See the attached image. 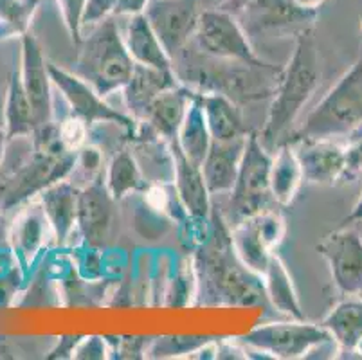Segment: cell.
Here are the masks:
<instances>
[{
	"instance_id": "e575fe53",
	"label": "cell",
	"mask_w": 362,
	"mask_h": 360,
	"mask_svg": "<svg viewBox=\"0 0 362 360\" xmlns=\"http://www.w3.org/2000/svg\"><path fill=\"white\" fill-rule=\"evenodd\" d=\"M117 0H87L83 11V18H81V31L83 29H94L98 24H101L105 18L116 13Z\"/></svg>"
},
{
	"instance_id": "f546056e",
	"label": "cell",
	"mask_w": 362,
	"mask_h": 360,
	"mask_svg": "<svg viewBox=\"0 0 362 360\" xmlns=\"http://www.w3.org/2000/svg\"><path fill=\"white\" fill-rule=\"evenodd\" d=\"M40 0H0V25L4 38L24 36L29 33L33 15Z\"/></svg>"
},
{
	"instance_id": "2e32d148",
	"label": "cell",
	"mask_w": 362,
	"mask_h": 360,
	"mask_svg": "<svg viewBox=\"0 0 362 360\" xmlns=\"http://www.w3.org/2000/svg\"><path fill=\"white\" fill-rule=\"evenodd\" d=\"M114 198L108 193L107 184L94 180L85 190H80L78 200V229L85 242L100 247L107 242L114 216Z\"/></svg>"
},
{
	"instance_id": "1f68e13d",
	"label": "cell",
	"mask_w": 362,
	"mask_h": 360,
	"mask_svg": "<svg viewBox=\"0 0 362 360\" xmlns=\"http://www.w3.org/2000/svg\"><path fill=\"white\" fill-rule=\"evenodd\" d=\"M211 342V337H159L151 341V348L148 349L150 356L159 359V356H177L182 353H193L206 348Z\"/></svg>"
},
{
	"instance_id": "7bdbcfd3",
	"label": "cell",
	"mask_w": 362,
	"mask_h": 360,
	"mask_svg": "<svg viewBox=\"0 0 362 360\" xmlns=\"http://www.w3.org/2000/svg\"><path fill=\"white\" fill-rule=\"evenodd\" d=\"M249 2H252V0H226V2H223V6H222V9L233 13V15H238V13L242 11V9L245 8Z\"/></svg>"
},
{
	"instance_id": "4fadbf2b",
	"label": "cell",
	"mask_w": 362,
	"mask_h": 360,
	"mask_svg": "<svg viewBox=\"0 0 362 360\" xmlns=\"http://www.w3.org/2000/svg\"><path fill=\"white\" fill-rule=\"evenodd\" d=\"M202 11L200 0H156L146 6L144 15L159 36L163 47L171 59H175L189 38L195 36Z\"/></svg>"
},
{
	"instance_id": "d6986e66",
	"label": "cell",
	"mask_w": 362,
	"mask_h": 360,
	"mask_svg": "<svg viewBox=\"0 0 362 360\" xmlns=\"http://www.w3.org/2000/svg\"><path fill=\"white\" fill-rule=\"evenodd\" d=\"M42 211H44L47 223L54 231L58 243H65L71 238L72 229L78 222V200L80 190L67 178L45 187L40 194Z\"/></svg>"
},
{
	"instance_id": "e0dca14e",
	"label": "cell",
	"mask_w": 362,
	"mask_h": 360,
	"mask_svg": "<svg viewBox=\"0 0 362 360\" xmlns=\"http://www.w3.org/2000/svg\"><path fill=\"white\" fill-rule=\"evenodd\" d=\"M170 153L173 158V173H175V191L180 204L192 218L207 220L211 214V193L204 180L202 166H197L186 157L179 146V141L171 139Z\"/></svg>"
},
{
	"instance_id": "ffe728a7",
	"label": "cell",
	"mask_w": 362,
	"mask_h": 360,
	"mask_svg": "<svg viewBox=\"0 0 362 360\" xmlns=\"http://www.w3.org/2000/svg\"><path fill=\"white\" fill-rule=\"evenodd\" d=\"M247 135L229 143L213 141L209 151L202 163L204 180L209 193H231L238 177L240 161H242L243 148H245Z\"/></svg>"
},
{
	"instance_id": "5b68a950",
	"label": "cell",
	"mask_w": 362,
	"mask_h": 360,
	"mask_svg": "<svg viewBox=\"0 0 362 360\" xmlns=\"http://www.w3.org/2000/svg\"><path fill=\"white\" fill-rule=\"evenodd\" d=\"M362 123V54L292 132L288 143L301 139H334Z\"/></svg>"
},
{
	"instance_id": "f35d334b",
	"label": "cell",
	"mask_w": 362,
	"mask_h": 360,
	"mask_svg": "<svg viewBox=\"0 0 362 360\" xmlns=\"http://www.w3.org/2000/svg\"><path fill=\"white\" fill-rule=\"evenodd\" d=\"M117 342L121 348H117V353H123L121 356H128V359H137V353H143L144 346L148 344L144 337H117Z\"/></svg>"
},
{
	"instance_id": "f6af8a7d",
	"label": "cell",
	"mask_w": 362,
	"mask_h": 360,
	"mask_svg": "<svg viewBox=\"0 0 362 360\" xmlns=\"http://www.w3.org/2000/svg\"><path fill=\"white\" fill-rule=\"evenodd\" d=\"M296 2H299L301 6H305V8H314V9H319V6L325 2V0H296Z\"/></svg>"
},
{
	"instance_id": "30bf717a",
	"label": "cell",
	"mask_w": 362,
	"mask_h": 360,
	"mask_svg": "<svg viewBox=\"0 0 362 360\" xmlns=\"http://www.w3.org/2000/svg\"><path fill=\"white\" fill-rule=\"evenodd\" d=\"M49 72H51L52 85L64 94L65 101L69 103L72 117L81 119L87 127H94L96 123L119 124L130 137H136V119L112 108L103 95L98 94L80 76L56 67L54 64H49Z\"/></svg>"
},
{
	"instance_id": "74e56055",
	"label": "cell",
	"mask_w": 362,
	"mask_h": 360,
	"mask_svg": "<svg viewBox=\"0 0 362 360\" xmlns=\"http://www.w3.org/2000/svg\"><path fill=\"white\" fill-rule=\"evenodd\" d=\"M81 339H83L81 335L62 337L60 341H58V346L49 355V359H71V356H74V352L78 348V344L81 342Z\"/></svg>"
},
{
	"instance_id": "83f0119b",
	"label": "cell",
	"mask_w": 362,
	"mask_h": 360,
	"mask_svg": "<svg viewBox=\"0 0 362 360\" xmlns=\"http://www.w3.org/2000/svg\"><path fill=\"white\" fill-rule=\"evenodd\" d=\"M177 141H179L180 150L186 153V157L193 161L197 166H202L213 139L211 134H209V128H207L206 115H204L202 105H200L199 99V92H195V95H193V101L189 108H187L184 123L180 127L179 135H177Z\"/></svg>"
},
{
	"instance_id": "8992f818",
	"label": "cell",
	"mask_w": 362,
	"mask_h": 360,
	"mask_svg": "<svg viewBox=\"0 0 362 360\" xmlns=\"http://www.w3.org/2000/svg\"><path fill=\"white\" fill-rule=\"evenodd\" d=\"M197 45L204 54L216 59L238 62L242 65L274 71L252 49L251 40L240 25L238 18L226 9H204L195 31Z\"/></svg>"
},
{
	"instance_id": "4dcf8cb0",
	"label": "cell",
	"mask_w": 362,
	"mask_h": 360,
	"mask_svg": "<svg viewBox=\"0 0 362 360\" xmlns=\"http://www.w3.org/2000/svg\"><path fill=\"white\" fill-rule=\"evenodd\" d=\"M44 222H47L44 211H29L18 220L15 227V249L22 257H33L40 249L44 238Z\"/></svg>"
},
{
	"instance_id": "8d00e7d4",
	"label": "cell",
	"mask_w": 362,
	"mask_h": 360,
	"mask_svg": "<svg viewBox=\"0 0 362 360\" xmlns=\"http://www.w3.org/2000/svg\"><path fill=\"white\" fill-rule=\"evenodd\" d=\"M87 124L81 121V119L78 117H72L67 119L64 124L60 127V134H62V139H64V143L67 144V148H71V150H76L78 151V148L81 146V143H83L85 139V134H87Z\"/></svg>"
},
{
	"instance_id": "9a60e30c",
	"label": "cell",
	"mask_w": 362,
	"mask_h": 360,
	"mask_svg": "<svg viewBox=\"0 0 362 360\" xmlns=\"http://www.w3.org/2000/svg\"><path fill=\"white\" fill-rule=\"evenodd\" d=\"M296 155L303 170V178L319 186H334L344 180L346 153L332 139H301L294 141Z\"/></svg>"
},
{
	"instance_id": "484cf974",
	"label": "cell",
	"mask_w": 362,
	"mask_h": 360,
	"mask_svg": "<svg viewBox=\"0 0 362 360\" xmlns=\"http://www.w3.org/2000/svg\"><path fill=\"white\" fill-rule=\"evenodd\" d=\"M263 283H265L267 299L278 312L296 321H305V312L299 303L291 274L276 254H272L271 262L263 272Z\"/></svg>"
},
{
	"instance_id": "60d3db41",
	"label": "cell",
	"mask_w": 362,
	"mask_h": 360,
	"mask_svg": "<svg viewBox=\"0 0 362 360\" xmlns=\"http://www.w3.org/2000/svg\"><path fill=\"white\" fill-rule=\"evenodd\" d=\"M78 161L87 171H96L101 164V155L96 148H83L81 153H78Z\"/></svg>"
},
{
	"instance_id": "d590c367",
	"label": "cell",
	"mask_w": 362,
	"mask_h": 360,
	"mask_svg": "<svg viewBox=\"0 0 362 360\" xmlns=\"http://www.w3.org/2000/svg\"><path fill=\"white\" fill-rule=\"evenodd\" d=\"M107 339L105 337L90 335L83 337L74 352V359L78 360H103L107 359Z\"/></svg>"
},
{
	"instance_id": "7c38bea8",
	"label": "cell",
	"mask_w": 362,
	"mask_h": 360,
	"mask_svg": "<svg viewBox=\"0 0 362 360\" xmlns=\"http://www.w3.org/2000/svg\"><path fill=\"white\" fill-rule=\"evenodd\" d=\"M327 260L332 279L344 296H362V236L351 226H341L317 245Z\"/></svg>"
},
{
	"instance_id": "f1b7e54d",
	"label": "cell",
	"mask_w": 362,
	"mask_h": 360,
	"mask_svg": "<svg viewBox=\"0 0 362 360\" xmlns=\"http://www.w3.org/2000/svg\"><path fill=\"white\" fill-rule=\"evenodd\" d=\"M107 190L116 202L132 191L146 190V182L134 155L128 151H119L112 158L107 171Z\"/></svg>"
},
{
	"instance_id": "d6a6232c",
	"label": "cell",
	"mask_w": 362,
	"mask_h": 360,
	"mask_svg": "<svg viewBox=\"0 0 362 360\" xmlns=\"http://www.w3.org/2000/svg\"><path fill=\"white\" fill-rule=\"evenodd\" d=\"M58 4H60L65 28H67L69 35H71L72 44L78 47V45L83 42L81 18H83V11H85L87 0H58Z\"/></svg>"
},
{
	"instance_id": "ba28073f",
	"label": "cell",
	"mask_w": 362,
	"mask_h": 360,
	"mask_svg": "<svg viewBox=\"0 0 362 360\" xmlns=\"http://www.w3.org/2000/svg\"><path fill=\"white\" fill-rule=\"evenodd\" d=\"M256 352L269 353L274 359H301L314 349L334 344L330 332L322 325L305 321L272 323L256 326L240 339Z\"/></svg>"
},
{
	"instance_id": "277c9868",
	"label": "cell",
	"mask_w": 362,
	"mask_h": 360,
	"mask_svg": "<svg viewBox=\"0 0 362 360\" xmlns=\"http://www.w3.org/2000/svg\"><path fill=\"white\" fill-rule=\"evenodd\" d=\"M33 151L29 163H25L4 187L2 204L13 207L40 194L45 187L67 178L78 163V151L67 148L60 134V127L52 123L42 124L33 132Z\"/></svg>"
},
{
	"instance_id": "5bb4252c",
	"label": "cell",
	"mask_w": 362,
	"mask_h": 360,
	"mask_svg": "<svg viewBox=\"0 0 362 360\" xmlns=\"http://www.w3.org/2000/svg\"><path fill=\"white\" fill-rule=\"evenodd\" d=\"M22 38V62L21 78L25 92L31 99L33 110L38 127L52 123V92L49 62L45 59L40 42L31 33H25Z\"/></svg>"
},
{
	"instance_id": "cb8c5ba5",
	"label": "cell",
	"mask_w": 362,
	"mask_h": 360,
	"mask_svg": "<svg viewBox=\"0 0 362 360\" xmlns=\"http://www.w3.org/2000/svg\"><path fill=\"white\" fill-rule=\"evenodd\" d=\"M199 99L213 141L229 143V141L245 137L247 130L243 127L242 115L231 99L216 92L215 94L199 92Z\"/></svg>"
},
{
	"instance_id": "6da1fadb",
	"label": "cell",
	"mask_w": 362,
	"mask_h": 360,
	"mask_svg": "<svg viewBox=\"0 0 362 360\" xmlns=\"http://www.w3.org/2000/svg\"><path fill=\"white\" fill-rule=\"evenodd\" d=\"M193 265L200 305L255 306L269 303L263 276L240 260L231 231L220 214L213 218L211 233L206 242L197 247Z\"/></svg>"
},
{
	"instance_id": "d4e9b609",
	"label": "cell",
	"mask_w": 362,
	"mask_h": 360,
	"mask_svg": "<svg viewBox=\"0 0 362 360\" xmlns=\"http://www.w3.org/2000/svg\"><path fill=\"white\" fill-rule=\"evenodd\" d=\"M305 182L301 164L292 143H283L272 151L271 164V193L274 202L288 206Z\"/></svg>"
},
{
	"instance_id": "ab89813d",
	"label": "cell",
	"mask_w": 362,
	"mask_h": 360,
	"mask_svg": "<svg viewBox=\"0 0 362 360\" xmlns=\"http://www.w3.org/2000/svg\"><path fill=\"white\" fill-rule=\"evenodd\" d=\"M148 0H117L116 13L114 15H139L146 9Z\"/></svg>"
},
{
	"instance_id": "8fae6325",
	"label": "cell",
	"mask_w": 362,
	"mask_h": 360,
	"mask_svg": "<svg viewBox=\"0 0 362 360\" xmlns=\"http://www.w3.org/2000/svg\"><path fill=\"white\" fill-rule=\"evenodd\" d=\"M285 233L287 226L283 216L269 207L236 222L231 236L240 260L249 269L263 276Z\"/></svg>"
},
{
	"instance_id": "ee69618b",
	"label": "cell",
	"mask_w": 362,
	"mask_h": 360,
	"mask_svg": "<svg viewBox=\"0 0 362 360\" xmlns=\"http://www.w3.org/2000/svg\"><path fill=\"white\" fill-rule=\"evenodd\" d=\"M8 134H6V128L0 127V164L4 161V153H6V144H8Z\"/></svg>"
},
{
	"instance_id": "44dd1931",
	"label": "cell",
	"mask_w": 362,
	"mask_h": 360,
	"mask_svg": "<svg viewBox=\"0 0 362 360\" xmlns=\"http://www.w3.org/2000/svg\"><path fill=\"white\" fill-rule=\"evenodd\" d=\"M193 95H195V92L186 87H180V85L160 92L148 108L144 123H148V127L159 137L170 143L171 139L179 135L187 108L193 101Z\"/></svg>"
},
{
	"instance_id": "7402d4cb",
	"label": "cell",
	"mask_w": 362,
	"mask_h": 360,
	"mask_svg": "<svg viewBox=\"0 0 362 360\" xmlns=\"http://www.w3.org/2000/svg\"><path fill=\"white\" fill-rule=\"evenodd\" d=\"M124 44L136 64L160 69V71H173V59L163 47L159 36L156 35L144 13L130 18Z\"/></svg>"
},
{
	"instance_id": "b9f144b4",
	"label": "cell",
	"mask_w": 362,
	"mask_h": 360,
	"mask_svg": "<svg viewBox=\"0 0 362 360\" xmlns=\"http://www.w3.org/2000/svg\"><path fill=\"white\" fill-rule=\"evenodd\" d=\"M358 222H362V193L361 197H358L357 202H355L354 209L350 211V214L341 222V226H354V223Z\"/></svg>"
},
{
	"instance_id": "3957f363",
	"label": "cell",
	"mask_w": 362,
	"mask_h": 360,
	"mask_svg": "<svg viewBox=\"0 0 362 360\" xmlns=\"http://www.w3.org/2000/svg\"><path fill=\"white\" fill-rule=\"evenodd\" d=\"M78 47L80 52L72 71L76 76H80L103 98L123 91L130 81L136 62L128 52L114 20L105 18L85 36Z\"/></svg>"
},
{
	"instance_id": "603a6c76",
	"label": "cell",
	"mask_w": 362,
	"mask_h": 360,
	"mask_svg": "<svg viewBox=\"0 0 362 360\" xmlns=\"http://www.w3.org/2000/svg\"><path fill=\"white\" fill-rule=\"evenodd\" d=\"M344 352H362V299L351 296L330 310L321 323Z\"/></svg>"
},
{
	"instance_id": "9c48e42d",
	"label": "cell",
	"mask_w": 362,
	"mask_h": 360,
	"mask_svg": "<svg viewBox=\"0 0 362 360\" xmlns=\"http://www.w3.org/2000/svg\"><path fill=\"white\" fill-rule=\"evenodd\" d=\"M319 9L296 0H252L236 15L247 36H294L314 29Z\"/></svg>"
},
{
	"instance_id": "bcb514c9",
	"label": "cell",
	"mask_w": 362,
	"mask_h": 360,
	"mask_svg": "<svg viewBox=\"0 0 362 360\" xmlns=\"http://www.w3.org/2000/svg\"><path fill=\"white\" fill-rule=\"evenodd\" d=\"M361 29H362V20H361Z\"/></svg>"
},
{
	"instance_id": "7a4b0ae2",
	"label": "cell",
	"mask_w": 362,
	"mask_h": 360,
	"mask_svg": "<svg viewBox=\"0 0 362 360\" xmlns=\"http://www.w3.org/2000/svg\"><path fill=\"white\" fill-rule=\"evenodd\" d=\"M319 76V52L314 29H310L296 38V49L287 67L281 71L265 127L259 134V141L271 153L283 143H288L296 119L317 88Z\"/></svg>"
},
{
	"instance_id": "4316f807",
	"label": "cell",
	"mask_w": 362,
	"mask_h": 360,
	"mask_svg": "<svg viewBox=\"0 0 362 360\" xmlns=\"http://www.w3.org/2000/svg\"><path fill=\"white\" fill-rule=\"evenodd\" d=\"M6 134L8 139L24 137V135H33V132L38 128L36 123L35 110H33L31 99L25 92L24 83L21 78V69L11 72L9 78L8 92H6Z\"/></svg>"
},
{
	"instance_id": "836d02e7",
	"label": "cell",
	"mask_w": 362,
	"mask_h": 360,
	"mask_svg": "<svg viewBox=\"0 0 362 360\" xmlns=\"http://www.w3.org/2000/svg\"><path fill=\"white\" fill-rule=\"evenodd\" d=\"M344 153H346V175L344 180H351L362 173V123L348 132Z\"/></svg>"
},
{
	"instance_id": "52a82bcc",
	"label": "cell",
	"mask_w": 362,
	"mask_h": 360,
	"mask_svg": "<svg viewBox=\"0 0 362 360\" xmlns=\"http://www.w3.org/2000/svg\"><path fill=\"white\" fill-rule=\"evenodd\" d=\"M271 164L272 153L262 144L259 134H247L238 177L231 191V211L238 222L269 209L271 202H274L271 193Z\"/></svg>"
},
{
	"instance_id": "ac0fdd59",
	"label": "cell",
	"mask_w": 362,
	"mask_h": 360,
	"mask_svg": "<svg viewBox=\"0 0 362 360\" xmlns=\"http://www.w3.org/2000/svg\"><path fill=\"white\" fill-rule=\"evenodd\" d=\"M177 85L179 83H177V76L173 71H160V69L136 64L130 81L123 88L124 103H127L132 117L136 121H144L153 99L160 92L177 87Z\"/></svg>"
}]
</instances>
